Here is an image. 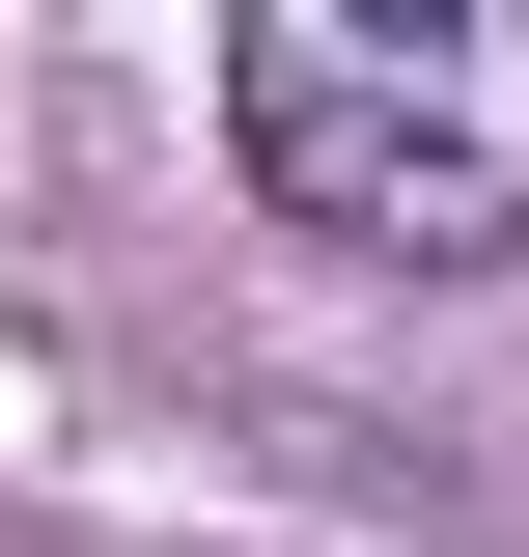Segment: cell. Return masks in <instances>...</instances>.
Instances as JSON below:
<instances>
[{
    "instance_id": "6da1fadb",
    "label": "cell",
    "mask_w": 529,
    "mask_h": 557,
    "mask_svg": "<svg viewBox=\"0 0 529 557\" xmlns=\"http://www.w3.org/2000/svg\"><path fill=\"white\" fill-rule=\"evenodd\" d=\"M223 112H251L279 223H334V251H529V0H418V28L279 0Z\"/></svg>"
}]
</instances>
